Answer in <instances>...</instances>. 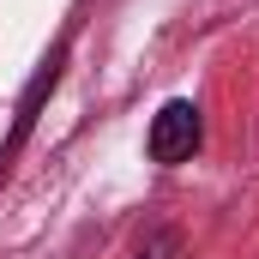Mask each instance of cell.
<instances>
[{"mask_svg": "<svg viewBox=\"0 0 259 259\" xmlns=\"http://www.w3.org/2000/svg\"><path fill=\"white\" fill-rule=\"evenodd\" d=\"M199 109L193 103H163L157 109V121L145 133V151H151V163H187L199 151Z\"/></svg>", "mask_w": 259, "mask_h": 259, "instance_id": "1", "label": "cell"}, {"mask_svg": "<svg viewBox=\"0 0 259 259\" xmlns=\"http://www.w3.org/2000/svg\"><path fill=\"white\" fill-rule=\"evenodd\" d=\"M139 259H181V235L175 229H151L139 241Z\"/></svg>", "mask_w": 259, "mask_h": 259, "instance_id": "2", "label": "cell"}]
</instances>
